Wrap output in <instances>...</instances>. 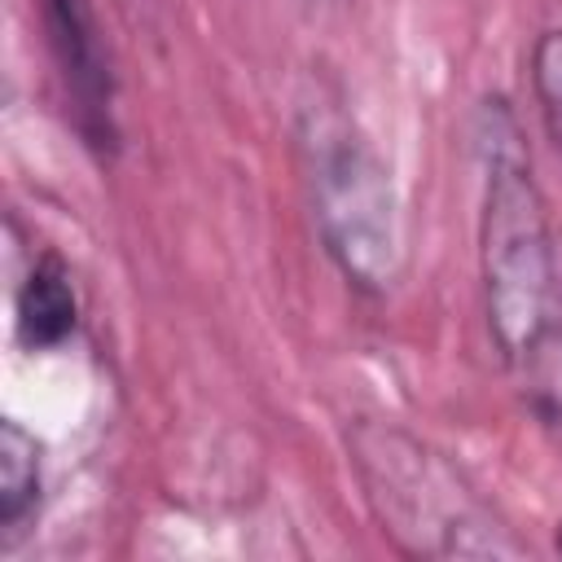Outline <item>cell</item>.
<instances>
[{
  "instance_id": "5b68a950",
  "label": "cell",
  "mask_w": 562,
  "mask_h": 562,
  "mask_svg": "<svg viewBox=\"0 0 562 562\" xmlns=\"http://www.w3.org/2000/svg\"><path fill=\"white\" fill-rule=\"evenodd\" d=\"M79 299L57 255H40L18 290V338L31 351H53L75 334Z\"/></svg>"
},
{
  "instance_id": "3957f363",
  "label": "cell",
  "mask_w": 562,
  "mask_h": 562,
  "mask_svg": "<svg viewBox=\"0 0 562 562\" xmlns=\"http://www.w3.org/2000/svg\"><path fill=\"white\" fill-rule=\"evenodd\" d=\"M356 479L382 536L413 558H522L514 531L461 470L395 422H356L347 435Z\"/></svg>"
},
{
  "instance_id": "8992f818",
  "label": "cell",
  "mask_w": 562,
  "mask_h": 562,
  "mask_svg": "<svg viewBox=\"0 0 562 562\" xmlns=\"http://www.w3.org/2000/svg\"><path fill=\"white\" fill-rule=\"evenodd\" d=\"M40 505V443L22 422L0 426V531L4 544L31 522Z\"/></svg>"
},
{
  "instance_id": "277c9868",
  "label": "cell",
  "mask_w": 562,
  "mask_h": 562,
  "mask_svg": "<svg viewBox=\"0 0 562 562\" xmlns=\"http://www.w3.org/2000/svg\"><path fill=\"white\" fill-rule=\"evenodd\" d=\"M40 9H44L53 61L61 70V88H66L70 110H75V127H79L83 145L110 154L119 140L114 75H110V57L101 48V35H97L92 4L88 0H40Z\"/></svg>"
},
{
  "instance_id": "6da1fadb",
  "label": "cell",
  "mask_w": 562,
  "mask_h": 562,
  "mask_svg": "<svg viewBox=\"0 0 562 562\" xmlns=\"http://www.w3.org/2000/svg\"><path fill=\"white\" fill-rule=\"evenodd\" d=\"M479 290L501 364L527 382L544 422H562V272L544 189L501 97L479 105Z\"/></svg>"
},
{
  "instance_id": "7a4b0ae2",
  "label": "cell",
  "mask_w": 562,
  "mask_h": 562,
  "mask_svg": "<svg viewBox=\"0 0 562 562\" xmlns=\"http://www.w3.org/2000/svg\"><path fill=\"white\" fill-rule=\"evenodd\" d=\"M294 154L325 259L364 294L386 299L404 277V215L386 158L342 105L312 83L294 105Z\"/></svg>"
},
{
  "instance_id": "52a82bcc",
  "label": "cell",
  "mask_w": 562,
  "mask_h": 562,
  "mask_svg": "<svg viewBox=\"0 0 562 562\" xmlns=\"http://www.w3.org/2000/svg\"><path fill=\"white\" fill-rule=\"evenodd\" d=\"M527 79H531V101H536L544 140L562 158V26H544L531 40Z\"/></svg>"
}]
</instances>
